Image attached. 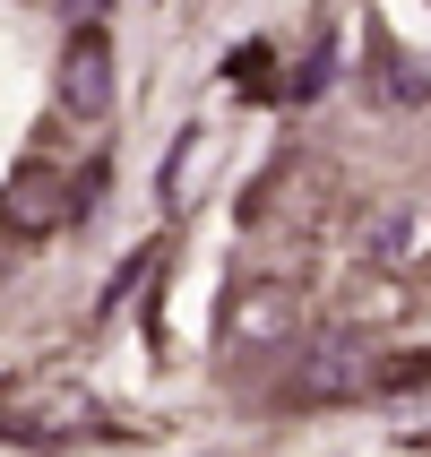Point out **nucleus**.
<instances>
[{"instance_id": "f257e3e1", "label": "nucleus", "mask_w": 431, "mask_h": 457, "mask_svg": "<svg viewBox=\"0 0 431 457\" xmlns=\"http://www.w3.org/2000/svg\"><path fill=\"white\" fill-rule=\"evenodd\" d=\"M380 380H397V362L380 354V345H362V337H319L303 354V371H294V397L303 406H354V397H371Z\"/></svg>"}, {"instance_id": "f03ea898", "label": "nucleus", "mask_w": 431, "mask_h": 457, "mask_svg": "<svg viewBox=\"0 0 431 457\" xmlns=\"http://www.w3.org/2000/svg\"><path fill=\"white\" fill-rule=\"evenodd\" d=\"M52 96H61V112H70L78 129H95L104 112H112V35H104V26H70Z\"/></svg>"}, {"instance_id": "7ed1b4c3", "label": "nucleus", "mask_w": 431, "mask_h": 457, "mask_svg": "<svg viewBox=\"0 0 431 457\" xmlns=\"http://www.w3.org/2000/svg\"><path fill=\"white\" fill-rule=\"evenodd\" d=\"M61 173H52V164H26L18 181H9V199H0V216H9V225L18 233H35V225H52V216H61Z\"/></svg>"}, {"instance_id": "20e7f679", "label": "nucleus", "mask_w": 431, "mask_h": 457, "mask_svg": "<svg viewBox=\"0 0 431 457\" xmlns=\"http://www.w3.org/2000/svg\"><path fill=\"white\" fill-rule=\"evenodd\" d=\"M104 414L78 397V388H52L44 406H26V414H9V432H26V440H44V432H95Z\"/></svg>"}, {"instance_id": "39448f33", "label": "nucleus", "mask_w": 431, "mask_h": 457, "mask_svg": "<svg viewBox=\"0 0 431 457\" xmlns=\"http://www.w3.org/2000/svg\"><path fill=\"white\" fill-rule=\"evenodd\" d=\"M285 320H294V294H277V285H259L251 303H242V337H259V345L285 337Z\"/></svg>"}, {"instance_id": "423d86ee", "label": "nucleus", "mask_w": 431, "mask_h": 457, "mask_svg": "<svg viewBox=\"0 0 431 457\" xmlns=\"http://www.w3.org/2000/svg\"><path fill=\"white\" fill-rule=\"evenodd\" d=\"M104 9H112V0H61V18H70V26H95Z\"/></svg>"}]
</instances>
